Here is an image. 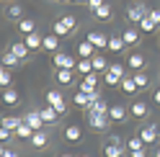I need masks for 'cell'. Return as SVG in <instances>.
I'll use <instances>...</instances> for the list:
<instances>
[{
  "label": "cell",
  "mask_w": 160,
  "mask_h": 157,
  "mask_svg": "<svg viewBox=\"0 0 160 157\" xmlns=\"http://www.w3.org/2000/svg\"><path fill=\"white\" fill-rule=\"evenodd\" d=\"M75 26H78V18L75 16H62V18H57L54 26H52V31L57 36H70L75 31Z\"/></svg>",
  "instance_id": "cell-1"
},
{
  "label": "cell",
  "mask_w": 160,
  "mask_h": 157,
  "mask_svg": "<svg viewBox=\"0 0 160 157\" xmlns=\"http://www.w3.org/2000/svg\"><path fill=\"white\" fill-rule=\"evenodd\" d=\"M88 126H91L93 131H108V126H111V119H108V113H96V111H88Z\"/></svg>",
  "instance_id": "cell-2"
},
{
  "label": "cell",
  "mask_w": 160,
  "mask_h": 157,
  "mask_svg": "<svg viewBox=\"0 0 160 157\" xmlns=\"http://www.w3.org/2000/svg\"><path fill=\"white\" fill-rule=\"evenodd\" d=\"M52 62H54L57 70H75V64H78L72 57L65 54V52H54V54H52Z\"/></svg>",
  "instance_id": "cell-3"
},
{
  "label": "cell",
  "mask_w": 160,
  "mask_h": 157,
  "mask_svg": "<svg viewBox=\"0 0 160 157\" xmlns=\"http://www.w3.org/2000/svg\"><path fill=\"white\" fill-rule=\"evenodd\" d=\"M139 136H142V142L150 147V144H155L158 139H160V129L155 124H150V126H142V129H139Z\"/></svg>",
  "instance_id": "cell-4"
},
{
  "label": "cell",
  "mask_w": 160,
  "mask_h": 157,
  "mask_svg": "<svg viewBox=\"0 0 160 157\" xmlns=\"http://www.w3.org/2000/svg\"><path fill=\"white\" fill-rule=\"evenodd\" d=\"M145 16H150V5H142V3L132 5V8H129V13H127V18H129L132 23H139Z\"/></svg>",
  "instance_id": "cell-5"
},
{
  "label": "cell",
  "mask_w": 160,
  "mask_h": 157,
  "mask_svg": "<svg viewBox=\"0 0 160 157\" xmlns=\"http://www.w3.org/2000/svg\"><path fill=\"white\" fill-rule=\"evenodd\" d=\"M8 49H11V52H13L21 62H26L28 57H31V49L26 46V41H13V44H8Z\"/></svg>",
  "instance_id": "cell-6"
},
{
  "label": "cell",
  "mask_w": 160,
  "mask_h": 157,
  "mask_svg": "<svg viewBox=\"0 0 160 157\" xmlns=\"http://www.w3.org/2000/svg\"><path fill=\"white\" fill-rule=\"evenodd\" d=\"M129 116H134V119H147L150 116V106L145 101H134L129 106Z\"/></svg>",
  "instance_id": "cell-7"
},
{
  "label": "cell",
  "mask_w": 160,
  "mask_h": 157,
  "mask_svg": "<svg viewBox=\"0 0 160 157\" xmlns=\"http://www.w3.org/2000/svg\"><path fill=\"white\" fill-rule=\"evenodd\" d=\"M23 121H26L28 126H34L36 131L47 126V124H44V119H42V111H26V113H23Z\"/></svg>",
  "instance_id": "cell-8"
},
{
  "label": "cell",
  "mask_w": 160,
  "mask_h": 157,
  "mask_svg": "<svg viewBox=\"0 0 160 157\" xmlns=\"http://www.w3.org/2000/svg\"><path fill=\"white\" fill-rule=\"evenodd\" d=\"M47 144H49V136H47V131H44V129L34 131V136L28 139V147H31V150H44Z\"/></svg>",
  "instance_id": "cell-9"
},
{
  "label": "cell",
  "mask_w": 160,
  "mask_h": 157,
  "mask_svg": "<svg viewBox=\"0 0 160 157\" xmlns=\"http://www.w3.org/2000/svg\"><path fill=\"white\" fill-rule=\"evenodd\" d=\"M127 67H129V70H145V67H147V59H145V54H139V52H132V54H129V59H127Z\"/></svg>",
  "instance_id": "cell-10"
},
{
  "label": "cell",
  "mask_w": 160,
  "mask_h": 157,
  "mask_svg": "<svg viewBox=\"0 0 160 157\" xmlns=\"http://www.w3.org/2000/svg\"><path fill=\"white\" fill-rule=\"evenodd\" d=\"M65 142H70V144H75V142H80V139H83V129H80V126L78 124H70L67 126V129H65Z\"/></svg>",
  "instance_id": "cell-11"
},
{
  "label": "cell",
  "mask_w": 160,
  "mask_h": 157,
  "mask_svg": "<svg viewBox=\"0 0 160 157\" xmlns=\"http://www.w3.org/2000/svg\"><path fill=\"white\" fill-rule=\"evenodd\" d=\"M23 41H26V46L31 49V52H36V49H44V36L39 34V31H34V34L23 36Z\"/></svg>",
  "instance_id": "cell-12"
},
{
  "label": "cell",
  "mask_w": 160,
  "mask_h": 157,
  "mask_svg": "<svg viewBox=\"0 0 160 157\" xmlns=\"http://www.w3.org/2000/svg\"><path fill=\"white\" fill-rule=\"evenodd\" d=\"M122 39H124L127 46H137L139 44V31H137L134 26H127L124 31H122Z\"/></svg>",
  "instance_id": "cell-13"
},
{
  "label": "cell",
  "mask_w": 160,
  "mask_h": 157,
  "mask_svg": "<svg viewBox=\"0 0 160 157\" xmlns=\"http://www.w3.org/2000/svg\"><path fill=\"white\" fill-rule=\"evenodd\" d=\"M88 41H91L96 49H108V36L101 34V31H91L88 34Z\"/></svg>",
  "instance_id": "cell-14"
},
{
  "label": "cell",
  "mask_w": 160,
  "mask_h": 157,
  "mask_svg": "<svg viewBox=\"0 0 160 157\" xmlns=\"http://www.w3.org/2000/svg\"><path fill=\"white\" fill-rule=\"evenodd\" d=\"M127 108L124 106H111L108 108V119H111V124H122V121H127Z\"/></svg>",
  "instance_id": "cell-15"
},
{
  "label": "cell",
  "mask_w": 160,
  "mask_h": 157,
  "mask_svg": "<svg viewBox=\"0 0 160 157\" xmlns=\"http://www.w3.org/2000/svg\"><path fill=\"white\" fill-rule=\"evenodd\" d=\"M39 111H42V119H44V124L47 126H52V124H57V119H59V113H57V108H54V106H44V108H39Z\"/></svg>",
  "instance_id": "cell-16"
},
{
  "label": "cell",
  "mask_w": 160,
  "mask_h": 157,
  "mask_svg": "<svg viewBox=\"0 0 160 157\" xmlns=\"http://www.w3.org/2000/svg\"><path fill=\"white\" fill-rule=\"evenodd\" d=\"M103 157H124V144L122 142H108L103 147Z\"/></svg>",
  "instance_id": "cell-17"
},
{
  "label": "cell",
  "mask_w": 160,
  "mask_h": 157,
  "mask_svg": "<svg viewBox=\"0 0 160 157\" xmlns=\"http://www.w3.org/2000/svg\"><path fill=\"white\" fill-rule=\"evenodd\" d=\"M96 85H98V72H91V75H85V77H83V83H80V90L93 93V90H96Z\"/></svg>",
  "instance_id": "cell-18"
},
{
  "label": "cell",
  "mask_w": 160,
  "mask_h": 157,
  "mask_svg": "<svg viewBox=\"0 0 160 157\" xmlns=\"http://www.w3.org/2000/svg\"><path fill=\"white\" fill-rule=\"evenodd\" d=\"M16 28L21 31V36H28V34L36 31V21H31V18H21V21L16 23Z\"/></svg>",
  "instance_id": "cell-19"
},
{
  "label": "cell",
  "mask_w": 160,
  "mask_h": 157,
  "mask_svg": "<svg viewBox=\"0 0 160 157\" xmlns=\"http://www.w3.org/2000/svg\"><path fill=\"white\" fill-rule=\"evenodd\" d=\"M44 52H49V54H54V52H59V36L52 31L49 36H44Z\"/></svg>",
  "instance_id": "cell-20"
},
{
  "label": "cell",
  "mask_w": 160,
  "mask_h": 157,
  "mask_svg": "<svg viewBox=\"0 0 160 157\" xmlns=\"http://www.w3.org/2000/svg\"><path fill=\"white\" fill-rule=\"evenodd\" d=\"M54 80H57L59 88L72 85V70H57V72H54Z\"/></svg>",
  "instance_id": "cell-21"
},
{
  "label": "cell",
  "mask_w": 160,
  "mask_h": 157,
  "mask_svg": "<svg viewBox=\"0 0 160 157\" xmlns=\"http://www.w3.org/2000/svg\"><path fill=\"white\" fill-rule=\"evenodd\" d=\"M5 16L8 18H11V21H21V18H23V5H18V3H11V5H8L5 8Z\"/></svg>",
  "instance_id": "cell-22"
},
{
  "label": "cell",
  "mask_w": 160,
  "mask_h": 157,
  "mask_svg": "<svg viewBox=\"0 0 160 157\" xmlns=\"http://www.w3.org/2000/svg\"><path fill=\"white\" fill-rule=\"evenodd\" d=\"M124 39H122V34H116V36H108V52H114V54H119V52H124Z\"/></svg>",
  "instance_id": "cell-23"
},
{
  "label": "cell",
  "mask_w": 160,
  "mask_h": 157,
  "mask_svg": "<svg viewBox=\"0 0 160 157\" xmlns=\"http://www.w3.org/2000/svg\"><path fill=\"white\" fill-rule=\"evenodd\" d=\"M78 54L83 57V59H91V57L96 54V46H93V44L85 39V41H80V44H78Z\"/></svg>",
  "instance_id": "cell-24"
},
{
  "label": "cell",
  "mask_w": 160,
  "mask_h": 157,
  "mask_svg": "<svg viewBox=\"0 0 160 157\" xmlns=\"http://www.w3.org/2000/svg\"><path fill=\"white\" fill-rule=\"evenodd\" d=\"M34 131H36L34 126H28L26 121H21V124H18V129H16V136H18V139H26V142H28V139L34 136Z\"/></svg>",
  "instance_id": "cell-25"
},
{
  "label": "cell",
  "mask_w": 160,
  "mask_h": 157,
  "mask_svg": "<svg viewBox=\"0 0 160 157\" xmlns=\"http://www.w3.org/2000/svg\"><path fill=\"white\" fill-rule=\"evenodd\" d=\"M75 70L80 72V75H91V72H96V67H93V59H83V57H80V62L75 64Z\"/></svg>",
  "instance_id": "cell-26"
},
{
  "label": "cell",
  "mask_w": 160,
  "mask_h": 157,
  "mask_svg": "<svg viewBox=\"0 0 160 157\" xmlns=\"http://www.w3.org/2000/svg\"><path fill=\"white\" fill-rule=\"evenodd\" d=\"M119 90H124L127 95H134L139 88H137V83H134V77H122V85H119Z\"/></svg>",
  "instance_id": "cell-27"
},
{
  "label": "cell",
  "mask_w": 160,
  "mask_h": 157,
  "mask_svg": "<svg viewBox=\"0 0 160 157\" xmlns=\"http://www.w3.org/2000/svg\"><path fill=\"white\" fill-rule=\"evenodd\" d=\"M3 101H5V106H16V103H21V95H18V90H16V88H5Z\"/></svg>",
  "instance_id": "cell-28"
},
{
  "label": "cell",
  "mask_w": 160,
  "mask_h": 157,
  "mask_svg": "<svg viewBox=\"0 0 160 157\" xmlns=\"http://www.w3.org/2000/svg\"><path fill=\"white\" fill-rule=\"evenodd\" d=\"M91 59H93V67H96V72H108V67H111V64L106 62V57H103V54H98V52L91 57Z\"/></svg>",
  "instance_id": "cell-29"
},
{
  "label": "cell",
  "mask_w": 160,
  "mask_h": 157,
  "mask_svg": "<svg viewBox=\"0 0 160 157\" xmlns=\"http://www.w3.org/2000/svg\"><path fill=\"white\" fill-rule=\"evenodd\" d=\"M137 26H139V31H145V34H155V31H158V23H155L150 16H145V18H142V21H139Z\"/></svg>",
  "instance_id": "cell-30"
},
{
  "label": "cell",
  "mask_w": 160,
  "mask_h": 157,
  "mask_svg": "<svg viewBox=\"0 0 160 157\" xmlns=\"http://www.w3.org/2000/svg\"><path fill=\"white\" fill-rule=\"evenodd\" d=\"M18 64H21V59H18L11 49H5V52H3V67H11V70H13V67H18Z\"/></svg>",
  "instance_id": "cell-31"
},
{
  "label": "cell",
  "mask_w": 160,
  "mask_h": 157,
  "mask_svg": "<svg viewBox=\"0 0 160 157\" xmlns=\"http://www.w3.org/2000/svg\"><path fill=\"white\" fill-rule=\"evenodd\" d=\"M93 16L98 18V21H111V16H114V11H111V5H101V8H98V11H93Z\"/></svg>",
  "instance_id": "cell-32"
},
{
  "label": "cell",
  "mask_w": 160,
  "mask_h": 157,
  "mask_svg": "<svg viewBox=\"0 0 160 157\" xmlns=\"http://www.w3.org/2000/svg\"><path fill=\"white\" fill-rule=\"evenodd\" d=\"M62 101H65V98H62V93H59L57 88H52V90L47 93V103L49 106H57V103H62Z\"/></svg>",
  "instance_id": "cell-33"
},
{
  "label": "cell",
  "mask_w": 160,
  "mask_h": 157,
  "mask_svg": "<svg viewBox=\"0 0 160 157\" xmlns=\"http://www.w3.org/2000/svg\"><path fill=\"white\" fill-rule=\"evenodd\" d=\"M134 83H137V88H139V90H145V88H147L150 77L145 75V70H137V72H134Z\"/></svg>",
  "instance_id": "cell-34"
},
{
  "label": "cell",
  "mask_w": 160,
  "mask_h": 157,
  "mask_svg": "<svg viewBox=\"0 0 160 157\" xmlns=\"http://www.w3.org/2000/svg\"><path fill=\"white\" fill-rule=\"evenodd\" d=\"M124 147H127V150H129V152H132V150H142V147H147V144L142 142V136H139V134H137V136H132V139H129V142H127Z\"/></svg>",
  "instance_id": "cell-35"
},
{
  "label": "cell",
  "mask_w": 160,
  "mask_h": 157,
  "mask_svg": "<svg viewBox=\"0 0 160 157\" xmlns=\"http://www.w3.org/2000/svg\"><path fill=\"white\" fill-rule=\"evenodd\" d=\"M108 108H111V106H108L103 98H98V101L91 106V111H96V113H108Z\"/></svg>",
  "instance_id": "cell-36"
},
{
  "label": "cell",
  "mask_w": 160,
  "mask_h": 157,
  "mask_svg": "<svg viewBox=\"0 0 160 157\" xmlns=\"http://www.w3.org/2000/svg\"><path fill=\"white\" fill-rule=\"evenodd\" d=\"M23 121V116H21V119H16V116H5V119H3V126H5V129H18V124H21Z\"/></svg>",
  "instance_id": "cell-37"
},
{
  "label": "cell",
  "mask_w": 160,
  "mask_h": 157,
  "mask_svg": "<svg viewBox=\"0 0 160 157\" xmlns=\"http://www.w3.org/2000/svg\"><path fill=\"white\" fill-rule=\"evenodd\" d=\"M103 80H106V85H111V88L122 85V77H119V75H114V72H103Z\"/></svg>",
  "instance_id": "cell-38"
},
{
  "label": "cell",
  "mask_w": 160,
  "mask_h": 157,
  "mask_svg": "<svg viewBox=\"0 0 160 157\" xmlns=\"http://www.w3.org/2000/svg\"><path fill=\"white\" fill-rule=\"evenodd\" d=\"M0 85L11 88V67H3V70H0Z\"/></svg>",
  "instance_id": "cell-39"
},
{
  "label": "cell",
  "mask_w": 160,
  "mask_h": 157,
  "mask_svg": "<svg viewBox=\"0 0 160 157\" xmlns=\"http://www.w3.org/2000/svg\"><path fill=\"white\" fill-rule=\"evenodd\" d=\"M13 136H16V131H13V129H5V126H0V142H3V144H8V142L13 139Z\"/></svg>",
  "instance_id": "cell-40"
},
{
  "label": "cell",
  "mask_w": 160,
  "mask_h": 157,
  "mask_svg": "<svg viewBox=\"0 0 160 157\" xmlns=\"http://www.w3.org/2000/svg\"><path fill=\"white\" fill-rule=\"evenodd\" d=\"M108 72H114V75H119V77H127V75H124V64H122V62L111 64V67H108Z\"/></svg>",
  "instance_id": "cell-41"
},
{
  "label": "cell",
  "mask_w": 160,
  "mask_h": 157,
  "mask_svg": "<svg viewBox=\"0 0 160 157\" xmlns=\"http://www.w3.org/2000/svg\"><path fill=\"white\" fill-rule=\"evenodd\" d=\"M0 157H21V155L16 150H11V147H3V150H0Z\"/></svg>",
  "instance_id": "cell-42"
},
{
  "label": "cell",
  "mask_w": 160,
  "mask_h": 157,
  "mask_svg": "<svg viewBox=\"0 0 160 157\" xmlns=\"http://www.w3.org/2000/svg\"><path fill=\"white\" fill-rule=\"evenodd\" d=\"M85 5H88V11H98V8L103 5V0H88Z\"/></svg>",
  "instance_id": "cell-43"
},
{
  "label": "cell",
  "mask_w": 160,
  "mask_h": 157,
  "mask_svg": "<svg viewBox=\"0 0 160 157\" xmlns=\"http://www.w3.org/2000/svg\"><path fill=\"white\" fill-rule=\"evenodd\" d=\"M150 18H152V21L160 26V11H158V8H150Z\"/></svg>",
  "instance_id": "cell-44"
},
{
  "label": "cell",
  "mask_w": 160,
  "mask_h": 157,
  "mask_svg": "<svg viewBox=\"0 0 160 157\" xmlns=\"http://www.w3.org/2000/svg\"><path fill=\"white\" fill-rule=\"evenodd\" d=\"M129 157H147V150H145V147H142V150H132Z\"/></svg>",
  "instance_id": "cell-45"
},
{
  "label": "cell",
  "mask_w": 160,
  "mask_h": 157,
  "mask_svg": "<svg viewBox=\"0 0 160 157\" xmlns=\"http://www.w3.org/2000/svg\"><path fill=\"white\" fill-rule=\"evenodd\" d=\"M54 108H57V113H59V116H65V113H67V103L62 101V103H57Z\"/></svg>",
  "instance_id": "cell-46"
},
{
  "label": "cell",
  "mask_w": 160,
  "mask_h": 157,
  "mask_svg": "<svg viewBox=\"0 0 160 157\" xmlns=\"http://www.w3.org/2000/svg\"><path fill=\"white\" fill-rule=\"evenodd\" d=\"M152 103L160 106V88H155V93H152Z\"/></svg>",
  "instance_id": "cell-47"
},
{
  "label": "cell",
  "mask_w": 160,
  "mask_h": 157,
  "mask_svg": "<svg viewBox=\"0 0 160 157\" xmlns=\"http://www.w3.org/2000/svg\"><path fill=\"white\" fill-rule=\"evenodd\" d=\"M59 157H75V155H67V152H65V155H59Z\"/></svg>",
  "instance_id": "cell-48"
},
{
  "label": "cell",
  "mask_w": 160,
  "mask_h": 157,
  "mask_svg": "<svg viewBox=\"0 0 160 157\" xmlns=\"http://www.w3.org/2000/svg\"><path fill=\"white\" fill-rule=\"evenodd\" d=\"M155 157H160V147H158V150H155Z\"/></svg>",
  "instance_id": "cell-49"
},
{
  "label": "cell",
  "mask_w": 160,
  "mask_h": 157,
  "mask_svg": "<svg viewBox=\"0 0 160 157\" xmlns=\"http://www.w3.org/2000/svg\"><path fill=\"white\" fill-rule=\"evenodd\" d=\"M80 3H83V5H85V3H88V0H80Z\"/></svg>",
  "instance_id": "cell-50"
},
{
  "label": "cell",
  "mask_w": 160,
  "mask_h": 157,
  "mask_svg": "<svg viewBox=\"0 0 160 157\" xmlns=\"http://www.w3.org/2000/svg\"><path fill=\"white\" fill-rule=\"evenodd\" d=\"M78 157H88V155H78Z\"/></svg>",
  "instance_id": "cell-51"
},
{
  "label": "cell",
  "mask_w": 160,
  "mask_h": 157,
  "mask_svg": "<svg viewBox=\"0 0 160 157\" xmlns=\"http://www.w3.org/2000/svg\"><path fill=\"white\" fill-rule=\"evenodd\" d=\"M5 3H11V0H5Z\"/></svg>",
  "instance_id": "cell-52"
}]
</instances>
